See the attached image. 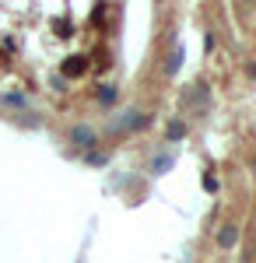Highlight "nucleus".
Wrapping results in <instances>:
<instances>
[{
  "label": "nucleus",
  "instance_id": "1",
  "mask_svg": "<svg viewBox=\"0 0 256 263\" xmlns=\"http://www.w3.org/2000/svg\"><path fill=\"white\" fill-rule=\"evenodd\" d=\"M84 70H88V60H84V57H67V60H63V74H67V78H81Z\"/></svg>",
  "mask_w": 256,
  "mask_h": 263
},
{
  "label": "nucleus",
  "instance_id": "2",
  "mask_svg": "<svg viewBox=\"0 0 256 263\" xmlns=\"http://www.w3.org/2000/svg\"><path fill=\"white\" fill-rule=\"evenodd\" d=\"M235 239H239V232H235V228H225V232L217 235V242H221V246H232Z\"/></svg>",
  "mask_w": 256,
  "mask_h": 263
},
{
  "label": "nucleus",
  "instance_id": "3",
  "mask_svg": "<svg viewBox=\"0 0 256 263\" xmlns=\"http://www.w3.org/2000/svg\"><path fill=\"white\" fill-rule=\"evenodd\" d=\"M74 141H81V144H92V130L78 126V130H74Z\"/></svg>",
  "mask_w": 256,
  "mask_h": 263
}]
</instances>
